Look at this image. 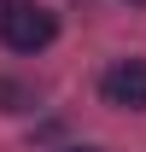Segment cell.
<instances>
[{
	"label": "cell",
	"instance_id": "obj_1",
	"mask_svg": "<svg viewBox=\"0 0 146 152\" xmlns=\"http://www.w3.org/2000/svg\"><path fill=\"white\" fill-rule=\"evenodd\" d=\"M58 35V18L35 0H18V6H0V41L12 47V53H41V47H53Z\"/></svg>",
	"mask_w": 146,
	"mask_h": 152
},
{
	"label": "cell",
	"instance_id": "obj_2",
	"mask_svg": "<svg viewBox=\"0 0 146 152\" xmlns=\"http://www.w3.org/2000/svg\"><path fill=\"white\" fill-rule=\"evenodd\" d=\"M99 99L117 111H146V58H117L99 76Z\"/></svg>",
	"mask_w": 146,
	"mask_h": 152
},
{
	"label": "cell",
	"instance_id": "obj_3",
	"mask_svg": "<svg viewBox=\"0 0 146 152\" xmlns=\"http://www.w3.org/2000/svg\"><path fill=\"white\" fill-rule=\"evenodd\" d=\"M58 152H99V146H58Z\"/></svg>",
	"mask_w": 146,
	"mask_h": 152
},
{
	"label": "cell",
	"instance_id": "obj_4",
	"mask_svg": "<svg viewBox=\"0 0 146 152\" xmlns=\"http://www.w3.org/2000/svg\"><path fill=\"white\" fill-rule=\"evenodd\" d=\"M0 6H18V0H0Z\"/></svg>",
	"mask_w": 146,
	"mask_h": 152
},
{
	"label": "cell",
	"instance_id": "obj_5",
	"mask_svg": "<svg viewBox=\"0 0 146 152\" xmlns=\"http://www.w3.org/2000/svg\"><path fill=\"white\" fill-rule=\"evenodd\" d=\"M134 6H140V0H134Z\"/></svg>",
	"mask_w": 146,
	"mask_h": 152
}]
</instances>
